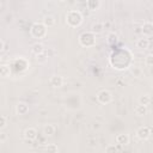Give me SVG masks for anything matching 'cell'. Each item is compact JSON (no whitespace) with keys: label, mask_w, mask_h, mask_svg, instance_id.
Wrapping results in <instances>:
<instances>
[{"label":"cell","mask_w":153,"mask_h":153,"mask_svg":"<svg viewBox=\"0 0 153 153\" xmlns=\"http://www.w3.org/2000/svg\"><path fill=\"white\" fill-rule=\"evenodd\" d=\"M31 51H32V54L38 55V54L44 53V51H45V48H44L43 43H41V42H36V43L32 44V47H31Z\"/></svg>","instance_id":"cell-13"},{"label":"cell","mask_w":153,"mask_h":153,"mask_svg":"<svg viewBox=\"0 0 153 153\" xmlns=\"http://www.w3.org/2000/svg\"><path fill=\"white\" fill-rule=\"evenodd\" d=\"M134 112H135L136 116L142 117V116H145V115L147 114V106H146V105H142V104H139V105L134 109Z\"/></svg>","instance_id":"cell-17"},{"label":"cell","mask_w":153,"mask_h":153,"mask_svg":"<svg viewBox=\"0 0 153 153\" xmlns=\"http://www.w3.org/2000/svg\"><path fill=\"white\" fill-rule=\"evenodd\" d=\"M11 75V67L8 65H0V76L8 78Z\"/></svg>","instance_id":"cell-16"},{"label":"cell","mask_w":153,"mask_h":153,"mask_svg":"<svg viewBox=\"0 0 153 153\" xmlns=\"http://www.w3.org/2000/svg\"><path fill=\"white\" fill-rule=\"evenodd\" d=\"M44 149H45L47 152H59V151H60L59 147H57V145H55V143H49V145H47Z\"/></svg>","instance_id":"cell-22"},{"label":"cell","mask_w":153,"mask_h":153,"mask_svg":"<svg viewBox=\"0 0 153 153\" xmlns=\"http://www.w3.org/2000/svg\"><path fill=\"white\" fill-rule=\"evenodd\" d=\"M47 26L43 24V23H39V22H36L31 25V29H30V33L33 38H37V39H41V38H44L47 36Z\"/></svg>","instance_id":"cell-3"},{"label":"cell","mask_w":153,"mask_h":153,"mask_svg":"<svg viewBox=\"0 0 153 153\" xmlns=\"http://www.w3.org/2000/svg\"><path fill=\"white\" fill-rule=\"evenodd\" d=\"M0 65H1V56H0Z\"/></svg>","instance_id":"cell-28"},{"label":"cell","mask_w":153,"mask_h":153,"mask_svg":"<svg viewBox=\"0 0 153 153\" xmlns=\"http://www.w3.org/2000/svg\"><path fill=\"white\" fill-rule=\"evenodd\" d=\"M114 97H112V93L109 91V90H100L98 93H97V100L98 103L103 104V105H108L112 102Z\"/></svg>","instance_id":"cell-4"},{"label":"cell","mask_w":153,"mask_h":153,"mask_svg":"<svg viewBox=\"0 0 153 153\" xmlns=\"http://www.w3.org/2000/svg\"><path fill=\"white\" fill-rule=\"evenodd\" d=\"M141 29H142V33L145 36H148L149 37V36L153 35V24L151 22H145Z\"/></svg>","instance_id":"cell-12"},{"label":"cell","mask_w":153,"mask_h":153,"mask_svg":"<svg viewBox=\"0 0 153 153\" xmlns=\"http://www.w3.org/2000/svg\"><path fill=\"white\" fill-rule=\"evenodd\" d=\"M4 49H5V43H4L2 39H0V53L4 51Z\"/></svg>","instance_id":"cell-27"},{"label":"cell","mask_w":153,"mask_h":153,"mask_svg":"<svg viewBox=\"0 0 153 153\" xmlns=\"http://www.w3.org/2000/svg\"><path fill=\"white\" fill-rule=\"evenodd\" d=\"M117 39H118V36L115 33V32H110V33H108V43L109 44H115L116 42H117Z\"/></svg>","instance_id":"cell-21"},{"label":"cell","mask_w":153,"mask_h":153,"mask_svg":"<svg viewBox=\"0 0 153 153\" xmlns=\"http://www.w3.org/2000/svg\"><path fill=\"white\" fill-rule=\"evenodd\" d=\"M118 151V148L115 145H109L108 147H105V152H116Z\"/></svg>","instance_id":"cell-25"},{"label":"cell","mask_w":153,"mask_h":153,"mask_svg":"<svg viewBox=\"0 0 153 153\" xmlns=\"http://www.w3.org/2000/svg\"><path fill=\"white\" fill-rule=\"evenodd\" d=\"M7 140V135L5 133H0V142H4Z\"/></svg>","instance_id":"cell-26"},{"label":"cell","mask_w":153,"mask_h":153,"mask_svg":"<svg viewBox=\"0 0 153 153\" xmlns=\"http://www.w3.org/2000/svg\"><path fill=\"white\" fill-rule=\"evenodd\" d=\"M59 1H66V0H59Z\"/></svg>","instance_id":"cell-29"},{"label":"cell","mask_w":153,"mask_h":153,"mask_svg":"<svg viewBox=\"0 0 153 153\" xmlns=\"http://www.w3.org/2000/svg\"><path fill=\"white\" fill-rule=\"evenodd\" d=\"M135 45H136L137 49H141V50L148 49V47H149V39L146 38V37H141V38H139L135 42Z\"/></svg>","instance_id":"cell-10"},{"label":"cell","mask_w":153,"mask_h":153,"mask_svg":"<svg viewBox=\"0 0 153 153\" xmlns=\"http://www.w3.org/2000/svg\"><path fill=\"white\" fill-rule=\"evenodd\" d=\"M6 124H7V120H6V117L0 115V130L4 129V128L6 127Z\"/></svg>","instance_id":"cell-24"},{"label":"cell","mask_w":153,"mask_h":153,"mask_svg":"<svg viewBox=\"0 0 153 153\" xmlns=\"http://www.w3.org/2000/svg\"><path fill=\"white\" fill-rule=\"evenodd\" d=\"M37 130L33 128V127H29V128H26L25 130H24V137L26 139V140H29V141H32V140H35L36 137H37Z\"/></svg>","instance_id":"cell-7"},{"label":"cell","mask_w":153,"mask_h":153,"mask_svg":"<svg viewBox=\"0 0 153 153\" xmlns=\"http://www.w3.org/2000/svg\"><path fill=\"white\" fill-rule=\"evenodd\" d=\"M36 61H37L38 63H45V62L48 61V54H45V51H44V53H42V54L36 55Z\"/></svg>","instance_id":"cell-20"},{"label":"cell","mask_w":153,"mask_h":153,"mask_svg":"<svg viewBox=\"0 0 153 153\" xmlns=\"http://www.w3.org/2000/svg\"><path fill=\"white\" fill-rule=\"evenodd\" d=\"M47 27H53L54 25H55V23H56V19H55V17L54 16H51V14H48V16H45L44 18H43V22H42Z\"/></svg>","instance_id":"cell-14"},{"label":"cell","mask_w":153,"mask_h":153,"mask_svg":"<svg viewBox=\"0 0 153 153\" xmlns=\"http://www.w3.org/2000/svg\"><path fill=\"white\" fill-rule=\"evenodd\" d=\"M82 20H84V17H82V14H81L80 11L72 10V11H68L67 14H66V23L71 27H78V26H80L82 24Z\"/></svg>","instance_id":"cell-1"},{"label":"cell","mask_w":153,"mask_h":153,"mask_svg":"<svg viewBox=\"0 0 153 153\" xmlns=\"http://www.w3.org/2000/svg\"><path fill=\"white\" fill-rule=\"evenodd\" d=\"M49 82H50V85L53 87H61L63 85V82H65V79H63L62 75H53L50 78Z\"/></svg>","instance_id":"cell-8"},{"label":"cell","mask_w":153,"mask_h":153,"mask_svg":"<svg viewBox=\"0 0 153 153\" xmlns=\"http://www.w3.org/2000/svg\"><path fill=\"white\" fill-rule=\"evenodd\" d=\"M149 103H151V96L148 93L142 94V96L139 97V104H142V105H146L147 106Z\"/></svg>","instance_id":"cell-19"},{"label":"cell","mask_w":153,"mask_h":153,"mask_svg":"<svg viewBox=\"0 0 153 153\" xmlns=\"http://www.w3.org/2000/svg\"><path fill=\"white\" fill-rule=\"evenodd\" d=\"M16 112L17 115H26L29 112V105L24 102H19L16 105Z\"/></svg>","instance_id":"cell-9"},{"label":"cell","mask_w":153,"mask_h":153,"mask_svg":"<svg viewBox=\"0 0 153 153\" xmlns=\"http://www.w3.org/2000/svg\"><path fill=\"white\" fill-rule=\"evenodd\" d=\"M55 131H56V128L54 124H45L43 127V134L45 136H53L55 134Z\"/></svg>","instance_id":"cell-15"},{"label":"cell","mask_w":153,"mask_h":153,"mask_svg":"<svg viewBox=\"0 0 153 153\" xmlns=\"http://www.w3.org/2000/svg\"><path fill=\"white\" fill-rule=\"evenodd\" d=\"M151 134H152L151 128H149V127H146V126H142V127H140V128L136 130V136H137V139H139V140H142V141L149 139V137H151Z\"/></svg>","instance_id":"cell-5"},{"label":"cell","mask_w":153,"mask_h":153,"mask_svg":"<svg viewBox=\"0 0 153 153\" xmlns=\"http://www.w3.org/2000/svg\"><path fill=\"white\" fill-rule=\"evenodd\" d=\"M145 65L147 67L153 66V54H147L146 55V57H145Z\"/></svg>","instance_id":"cell-23"},{"label":"cell","mask_w":153,"mask_h":153,"mask_svg":"<svg viewBox=\"0 0 153 153\" xmlns=\"http://www.w3.org/2000/svg\"><path fill=\"white\" fill-rule=\"evenodd\" d=\"M100 5H102L100 0H87V2H86L87 8H88L90 11H92V12L98 11V10L100 8Z\"/></svg>","instance_id":"cell-11"},{"label":"cell","mask_w":153,"mask_h":153,"mask_svg":"<svg viewBox=\"0 0 153 153\" xmlns=\"http://www.w3.org/2000/svg\"><path fill=\"white\" fill-rule=\"evenodd\" d=\"M129 141H130V137L126 133L117 134V136H116V143L120 145V146H127L129 143Z\"/></svg>","instance_id":"cell-6"},{"label":"cell","mask_w":153,"mask_h":153,"mask_svg":"<svg viewBox=\"0 0 153 153\" xmlns=\"http://www.w3.org/2000/svg\"><path fill=\"white\" fill-rule=\"evenodd\" d=\"M103 30H104L103 29V23H100V22H97V23L92 24V26H91V32H93L94 35L102 33Z\"/></svg>","instance_id":"cell-18"},{"label":"cell","mask_w":153,"mask_h":153,"mask_svg":"<svg viewBox=\"0 0 153 153\" xmlns=\"http://www.w3.org/2000/svg\"><path fill=\"white\" fill-rule=\"evenodd\" d=\"M79 43L84 48H91L96 45V35L91 31H85L79 35Z\"/></svg>","instance_id":"cell-2"}]
</instances>
